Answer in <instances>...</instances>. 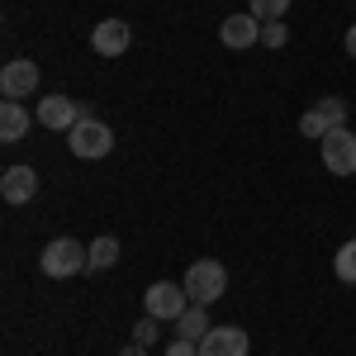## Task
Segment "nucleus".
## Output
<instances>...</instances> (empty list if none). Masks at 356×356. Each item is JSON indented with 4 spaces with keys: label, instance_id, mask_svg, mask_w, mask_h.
<instances>
[{
    "label": "nucleus",
    "instance_id": "7",
    "mask_svg": "<svg viewBox=\"0 0 356 356\" xmlns=\"http://www.w3.org/2000/svg\"><path fill=\"white\" fill-rule=\"evenodd\" d=\"M191 295H181V285H171V280H157V285H147V295H143V304H147V314L152 318H181L186 309H191Z\"/></svg>",
    "mask_w": 356,
    "mask_h": 356
},
{
    "label": "nucleus",
    "instance_id": "13",
    "mask_svg": "<svg viewBox=\"0 0 356 356\" xmlns=\"http://www.w3.org/2000/svg\"><path fill=\"white\" fill-rule=\"evenodd\" d=\"M204 309H209V304H191V309H186V314L176 318V332H181V337H191V342H204V332L214 328Z\"/></svg>",
    "mask_w": 356,
    "mask_h": 356
},
{
    "label": "nucleus",
    "instance_id": "12",
    "mask_svg": "<svg viewBox=\"0 0 356 356\" xmlns=\"http://www.w3.org/2000/svg\"><path fill=\"white\" fill-rule=\"evenodd\" d=\"M29 134V110L19 100H5L0 105V143H19Z\"/></svg>",
    "mask_w": 356,
    "mask_h": 356
},
{
    "label": "nucleus",
    "instance_id": "15",
    "mask_svg": "<svg viewBox=\"0 0 356 356\" xmlns=\"http://www.w3.org/2000/svg\"><path fill=\"white\" fill-rule=\"evenodd\" d=\"M332 271H337V280H342V285H356V238L337 247V257H332Z\"/></svg>",
    "mask_w": 356,
    "mask_h": 356
},
{
    "label": "nucleus",
    "instance_id": "2",
    "mask_svg": "<svg viewBox=\"0 0 356 356\" xmlns=\"http://www.w3.org/2000/svg\"><path fill=\"white\" fill-rule=\"evenodd\" d=\"M67 147L81 157V162H95V157H110V147H114V134H110V124L105 119H95V114H86L81 124L67 134Z\"/></svg>",
    "mask_w": 356,
    "mask_h": 356
},
{
    "label": "nucleus",
    "instance_id": "14",
    "mask_svg": "<svg viewBox=\"0 0 356 356\" xmlns=\"http://www.w3.org/2000/svg\"><path fill=\"white\" fill-rule=\"evenodd\" d=\"M119 261V238H95L90 243V271H110Z\"/></svg>",
    "mask_w": 356,
    "mask_h": 356
},
{
    "label": "nucleus",
    "instance_id": "11",
    "mask_svg": "<svg viewBox=\"0 0 356 356\" xmlns=\"http://www.w3.org/2000/svg\"><path fill=\"white\" fill-rule=\"evenodd\" d=\"M0 195H5L10 204H29V200L38 195V171H33V166H5Z\"/></svg>",
    "mask_w": 356,
    "mask_h": 356
},
{
    "label": "nucleus",
    "instance_id": "4",
    "mask_svg": "<svg viewBox=\"0 0 356 356\" xmlns=\"http://www.w3.org/2000/svg\"><path fill=\"white\" fill-rule=\"evenodd\" d=\"M318 152H323V166L332 176H356V134L352 129H332L328 138H318Z\"/></svg>",
    "mask_w": 356,
    "mask_h": 356
},
{
    "label": "nucleus",
    "instance_id": "20",
    "mask_svg": "<svg viewBox=\"0 0 356 356\" xmlns=\"http://www.w3.org/2000/svg\"><path fill=\"white\" fill-rule=\"evenodd\" d=\"M157 323H162V318H152V314H147V318H138V328H134V342H143V347H152V342L162 337V332H157Z\"/></svg>",
    "mask_w": 356,
    "mask_h": 356
},
{
    "label": "nucleus",
    "instance_id": "22",
    "mask_svg": "<svg viewBox=\"0 0 356 356\" xmlns=\"http://www.w3.org/2000/svg\"><path fill=\"white\" fill-rule=\"evenodd\" d=\"M119 356H147V347H143V342H134V347H124Z\"/></svg>",
    "mask_w": 356,
    "mask_h": 356
},
{
    "label": "nucleus",
    "instance_id": "1",
    "mask_svg": "<svg viewBox=\"0 0 356 356\" xmlns=\"http://www.w3.org/2000/svg\"><path fill=\"white\" fill-rule=\"evenodd\" d=\"M38 266H43V275H53V280L81 275V271H90V247H81L76 238H53V243L43 247Z\"/></svg>",
    "mask_w": 356,
    "mask_h": 356
},
{
    "label": "nucleus",
    "instance_id": "5",
    "mask_svg": "<svg viewBox=\"0 0 356 356\" xmlns=\"http://www.w3.org/2000/svg\"><path fill=\"white\" fill-rule=\"evenodd\" d=\"M33 119H38L43 129H53V134H72V129L86 119V110L76 105V100H67V95H43L38 110H33Z\"/></svg>",
    "mask_w": 356,
    "mask_h": 356
},
{
    "label": "nucleus",
    "instance_id": "23",
    "mask_svg": "<svg viewBox=\"0 0 356 356\" xmlns=\"http://www.w3.org/2000/svg\"><path fill=\"white\" fill-rule=\"evenodd\" d=\"M347 53H352V57H356V24H352V29H347Z\"/></svg>",
    "mask_w": 356,
    "mask_h": 356
},
{
    "label": "nucleus",
    "instance_id": "17",
    "mask_svg": "<svg viewBox=\"0 0 356 356\" xmlns=\"http://www.w3.org/2000/svg\"><path fill=\"white\" fill-rule=\"evenodd\" d=\"M285 10H290V0H252V10H247V15H257L261 24H271V19H280Z\"/></svg>",
    "mask_w": 356,
    "mask_h": 356
},
{
    "label": "nucleus",
    "instance_id": "10",
    "mask_svg": "<svg viewBox=\"0 0 356 356\" xmlns=\"http://www.w3.org/2000/svg\"><path fill=\"white\" fill-rule=\"evenodd\" d=\"M200 356H247V332L223 323V328H209L204 342H200Z\"/></svg>",
    "mask_w": 356,
    "mask_h": 356
},
{
    "label": "nucleus",
    "instance_id": "19",
    "mask_svg": "<svg viewBox=\"0 0 356 356\" xmlns=\"http://www.w3.org/2000/svg\"><path fill=\"white\" fill-rule=\"evenodd\" d=\"M285 43H290V29L280 24V19L261 24V48H285Z\"/></svg>",
    "mask_w": 356,
    "mask_h": 356
},
{
    "label": "nucleus",
    "instance_id": "3",
    "mask_svg": "<svg viewBox=\"0 0 356 356\" xmlns=\"http://www.w3.org/2000/svg\"><path fill=\"white\" fill-rule=\"evenodd\" d=\"M223 290H228V271H223L219 261H195L191 271H186L191 304H214V300H223Z\"/></svg>",
    "mask_w": 356,
    "mask_h": 356
},
{
    "label": "nucleus",
    "instance_id": "21",
    "mask_svg": "<svg viewBox=\"0 0 356 356\" xmlns=\"http://www.w3.org/2000/svg\"><path fill=\"white\" fill-rule=\"evenodd\" d=\"M166 356H200V342H191V337H176V342L166 347Z\"/></svg>",
    "mask_w": 356,
    "mask_h": 356
},
{
    "label": "nucleus",
    "instance_id": "9",
    "mask_svg": "<svg viewBox=\"0 0 356 356\" xmlns=\"http://www.w3.org/2000/svg\"><path fill=\"white\" fill-rule=\"evenodd\" d=\"M219 43L223 48H252V43H261V19L257 15H228L219 24Z\"/></svg>",
    "mask_w": 356,
    "mask_h": 356
},
{
    "label": "nucleus",
    "instance_id": "8",
    "mask_svg": "<svg viewBox=\"0 0 356 356\" xmlns=\"http://www.w3.org/2000/svg\"><path fill=\"white\" fill-rule=\"evenodd\" d=\"M129 43H134V29L124 24V19H100V24L90 29V48H95L100 57L129 53Z\"/></svg>",
    "mask_w": 356,
    "mask_h": 356
},
{
    "label": "nucleus",
    "instance_id": "16",
    "mask_svg": "<svg viewBox=\"0 0 356 356\" xmlns=\"http://www.w3.org/2000/svg\"><path fill=\"white\" fill-rule=\"evenodd\" d=\"M300 134H304V138H328V134H332V124L318 114V105L300 114Z\"/></svg>",
    "mask_w": 356,
    "mask_h": 356
},
{
    "label": "nucleus",
    "instance_id": "18",
    "mask_svg": "<svg viewBox=\"0 0 356 356\" xmlns=\"http://www.w3.org/2000/svg\"><path fill=\"white\" fill-rule=\"evenodd\" d=\"M318 114L328 119L332 129H347V100H337V95H328V100H318Z\"/></svg>",
    "mask_w": 356,
    "mask_h": 356
},
{
    "label": "nucleus",
    "instance_id": "6",
    "mask_svg": "<svg viewBox=\"0 0 356 356\" xmlns=\"http://www.w3.org/2000/svg\"><path fill=\"white\" fill-rule=\"evenodd\" d=\"M0 90H5V100H24L38 90V67L29 62V57H15V62H5L0 67Z\"/></svg>",
    "mask_w": 356,
    "mask_h": 356
}]
</instances>
